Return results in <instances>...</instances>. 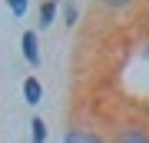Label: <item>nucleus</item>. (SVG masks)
I'll use <instances>...</instances> for the list:
<instances>
[{"label": "nucleus", "mask_w": 149, "mask_h": 143, "mask_svg": "<svg viewBox=\"0 0 149 143\" xmlns=\"http://www.w3.org/2000/svg\"><path fill=\"white\" fill-rule=\"evenodd\" d=\"M109 143H149V123L143 120H123L116 130H113Z\"/></svg>", "instance_id": "1"}, {"label": "nucleus", "mask_w": 149, "mask_h": 143, "mask_svg": "<svg viewBox=\"0 0 149 143\" xmlns=\"http://www.w3.org/2000/svg\"><path fill=\"white\" fill-rule=\"evenodd\" d=\"M20 50H23V60H27L33 70H40V63H43V53H40L37 30H23V33H20Z\"/></svg>", "instance_id": "2"}, {"label": "nucleus", "mask_w": 149, "mask_h": 143, "mask_svg": "<svg viewBox=\"0 0 149 143\" xmlns=\"http://www.w3.org/2000/svg\"><path fill=\"white\" fill-rule=\"evenodd\" d=\"M63 143H109V140L93 127H66Z\"/></svg>", "instance_id": "3"}, {"label": "nucleus", "mask_w": 149, "mask_h": 143, "mask_svg": "<svg viewBox=\"0 0 149 143\" xmlns=\"http://www.w3.org/2000/svg\"><path fill=\"white\" fill-rule=\"evenodd\" d=\"M20 93H23V100H27L30 106H37V103L43 100V83H40L37 77H27L23 87H20Z\"/></svg>", "instance_id": "4"}, {"label": "nucleus", "mask_w": 149, "mask_h": 143, "mask_svg": "<svg viewBox=\"0 0 149 143\" xmlns=\"http://www.w3.org/2000/svg\"><path fill=\"white\" fill-rule=\"evenodd\" d=\"M60 13V4H53V0H43V4L37 7V17H40V30H50Z\"/></svg>", "instance_id": "5"}, {"label": "nucleus", "mask_w": 149, "mask_h": 143, "mask_svg": "<svg viewBox=\"0 0 149 143\" xmlns=\"http://www.w3.org/2000/svg\"><path fill=\"white\" fill-rule=\"evenodd\" d=\"M50 137V127L43 117H30V143H47Z\"/></svg>", "instance_id": "6"}, {"label": "nucleus", "mask_w": 149, "mask_h": 143, "mask_svg": "<svg viewBox=\"0 0 149 143\" xmlns=\"http://www.w3.org/2000/svg\"><path fill=\"white\" fill-rule=\"evenodd\" d=\"M60 10H63V17H66V27H76V20H80V4H63L60 7Z\"/></svg>", "instance_id": "7"}, {"label": "nucleus", "mask_w": 149, "mask_h": 143, "mask_svg": "<svg viewBox=\"0 0 149 143\" xmlns=\"http://www.w3.org/2000/svg\"><path fill=\"white\" fill-rule=\"evenodd\" d=\"M7 10H10L13 17H23V13L30 10V4H27V0H10V4H7Z\"/></svg>", "instance_id": "8"}]
</instances>
